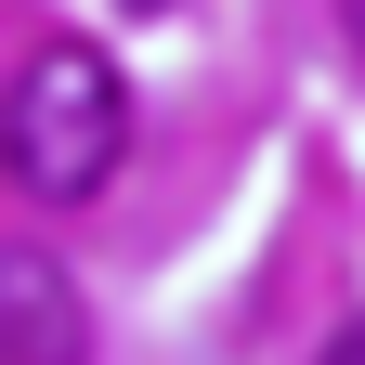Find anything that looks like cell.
<instances>
[{"label":"cell","instance_id":"cell-1","mask_svg":"<svg viewBox=\"0 0 365 365\" xmlns=\"http://www.w3.org/2000/svg\"><path fill=\"white\" fill-rule=\"evenodd\" d=\"M0 144H14V182H26L39 209L105 196V182H118V157H130V91H118V66L91 53V39H39V53H26V78H14Z\"/></svg>","mask_w":365,"mask_h":365},{"label":"cell","instance_id":"cell-2","mask_svg":"<svg viewBox=\"0 0 365 365\" xmlns=\"http://www.w3.org/2000/svg\"><path fill=\"white\" fill-rule=\"evenodd\" d=\"M91 327H78V287L53 248H0V365H78Z\"/></svg>","mask_w":365,"mask_h":365},{"label":"cell","instance_id":"cell-3","mask_svg":"<svg viewBox=\"0 0 365 365\" xmlns=\"http://www.w3.org/2000/svg\"><path fill=\"white\" fill-rule=\"evenodd\" d=\"M327 365H365V313H352V327H339V339H327Z\"/></svg>","mask_w":365,"mask_h":365},{"label":"cell","instance_id":"cell-4","mask_svg":"<svg viewBox=\"0 0 365 365\" xmlns=\"http://www.w3.org/2000/svg\"><path fill=\"white\" fill-rule=\"evenodd\" d=\"M339 14H352V53H365V0H339Z\"/></svg>","mask_w":365,"mask_h":365},{"label":"cell","instance_id":"cell-5","mask_svg":"<svg viewBox=\"0 0 365 365\" xmlns=\"http://www.w3.org/2000/svg\"><path fill=\"white\" fill-rule=\"evenodd\" d=\"M130 14H182V0H130Z\"/></svg>","mask_w":365,"mask_h":365}]
</instances>
